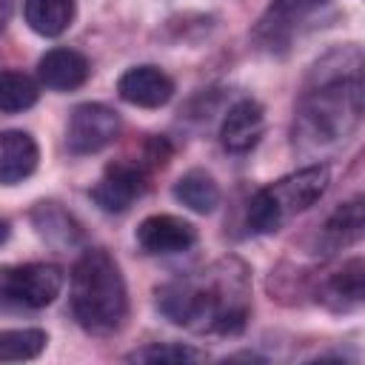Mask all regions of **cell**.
Returning <instances> with one entry per match:
<instances>
[{
    "label": "cell",
    "instance_id": "6da1fadb",
    "mask_svg": "<svg viewBox=\"0 0 365 365\" xmlns=\"http://www.w3.org/2000/svg\"><path fill=\"white\" fill-rule=\"evenodd\" d=\"M362 51L342 46L319 57L302 86L294 114V145L302 154L331 151L362 120Z\"/></svg>",
    "mask_w": 365,
    "mask_h": 365
},
{
    "label": "cell",
    "instance_id": "7a4b0ae2",
    "mask_svg": "<svg viewBox=\"0 0 365 365\" xmlns=\"http://www.w3.org/2000/svg\"><path fill=\"white\" fill-rule=\"evenodd\" d=\"M157 308L194 334L237 336L251 317V271L240 257H222L165 282L157 291Z\"/></svg>",
    "mask_w": 365,
    "mask_h": 365
},
{
    "label": "cell",
    "instance_id": "3957f363",
    "mask_svg": "<svg viewBox=\"0 0 365 365\" xmlns=\"http://www.w3.org/2000/svg\"><path fill=\"white\" fill-rule=\"evenodd\" d=\"M71 314L94 336H108L128 317V291L117 259L106 248H86L71 268Z\"/></svg>",
    "mask_w": 365,
    "mask_h": 365
},
{
    "label": "cell",
    "instance_id": "277c9868",
    "mask_svg": "<svg viewBox=\"0 0 365 365\" xmlns=\"http://www.w3.org/2000/svg\"><path fill=\"white\" fill-rule=\"evenodd\" d=\"M328 182H331L328 165L314 163L262 185L248 202V225L257 234L279 231L291 217L308 211L325 194Z\"/></svg>",
    "mask_w": 365,
    "mask_h": 365
},
{
    "label": "cell",
    "instance_id": "5b68a950",
    "mask_svg": "<svg viewBox=\"0 0 365 365\" xmlns=\"http://www.w3.org/2000/svg\"><path fill=\"white\" fill-rule=\"evenodd\" d=\"M63 291V268L54 262H17L0 268V302L14 308H46Z\"/></svg>",
    "mask_w": 365,
    "mask_h": 365
},
{
    "label": "cell",
    "instance_id": "8992f818",
    "mask_svg": "<svg viewBox=\"0 0 365 365\" xmlns=\"http://www.w3.org/2000/svg\"><path fill=\"white\" fill-rule=\"evenodd\" d=\"M325 3L331 0H271L268 9L259 14L257 26L251 29V40L257 43L259 51L285 54L302 23Z\"/></svg>",
    "mask_w": 365,
    "mask_h": 365
},
{
    "label": "cell",
    "instance_id": "52a82bcc",
    "mask_svg": "<svg viewBox=\"0 0 365 365\" xmlns=\"http://www.w3.org/2000/svg\"><path fill=\"white\" fill-rule=\"evenodd\" d=\"M120 134V114L103 103H80L66 125V148L71 154H94Z\"/></svg>",
    "mask_w": 365,
    "mask_h": 365
},
{
    "label": "cell",
    "instance_id": "ba28073f",
    "mask_svg": "<svg viewBox=\"0 0 365 365\" xmlns=\"http://www.w3.org/2000/svg\"><path fill=\"white\" fill-rule=\"evenodd\" d=\"M148 188V174L143 163H128L117 160L108 163L97 185L91 188V200L106 211V214H123L140 200Z\"/></svg>",
    "mask_w": 365,
    "mask_h": 365
},
{
    "label": "cell",
    "instance_id": "9c48e42d",
    "mask_svg": "<svg viewBox=\"0 0 365 365\" xmlns=\"http://www.w3.org/2000/svg\"><path fill=\"white\" fill-rule=\"evenodd\" d=\"M137 242L145 254H177L197 242V228L174 214H151L137 225Z\"/></svg>",
    "mask_w": 365,
    "mask_h": 365
},
{
    "label": "cell",
    "instance_id": "30bf717a",
    "mask_svg": "<svg viewBox=\"0 0 365 365\" xmlns=\"http://www.w3.org/2000/svg\"><path fill=\"white\" fill-rule=\"evenodd\" d=\"M117 94L128 106L160 108L174 97V80L157 66H134L120 74Z\"/></svg>",
    "mask_w": 365,
    "mask_h": 365
},
{
    "label": "cell",
    "instance_id": "8fae6325",
    "mask_svg": "<svg viewBox=\"0 0 365 365\" xmlns=\"http://www.w3.org/2000/svg\"><path fill=\"white\" fill-rule=\"evenodd\" d=\"M262 131H265V111H262V106L257 100H251V97H242L222 117L220 143L228 151H234V154H245V151H251L259 143Z\"/></svg>",
    "mask_w": 365,
    "mask_h": 365
},
{
    "label": "cell",
    "instance_id": "7c38bea8",
    "mask_svg": "<svg viewBox=\"0 0 365 365\" xmlns=\"http://www.w3.org/2000/svg\"><path fill=\"white\" fill-rule=\"evenodd\" d=\"M91 74L88 60L74 48H51L37 63V77L51 91H74L80 88Z\"/></svg>",
    "mask_w": 365,
    "mask_h": 365
},
{
    "label": "cell",
    "instance_id": "4fadbf2b",
    "mask_svg": "<svg viewBox=\"0 0 365 365\" xmlns=\"http://www.w3.org/2000/svg\"><path fill=\"white\" fill-rule=\"evenodd\" d=\"M40 163V148L31 134L9 128L0 131V182L14 185L34 174Z\"/></svg>",
    "mask_w": 365,
    "mask_h": 365
},
{
    "label": "cell",
    "instance_id": "5bb4252c",
    "mask_svg": "<svg viewBox=\"0 0 365 365\" xmlns=\"http://www.w3.org/2000/svg\"><path fill=\"white\" fill-rule=\"evenodd\" d=\"M365 228V214H362V197H354L348 202H342L322 225L319 234V245L325 254H336L348 245H354L362 237Z\"/></svg>",
    "mask_w": 365,
    "mask_h": 365
},
{
    "label": "cell",
    "instance_id": "9a60e30c",
    "mask_svg": "<svg viewBox=\"0 0 365 365\" xmlns=\"http://www.w3.org/2000/svg\"><path fill=\"white\" fill-rule=\"evenodd\" d=\"M362 274H365V265L359 257L342 262L339 271H334L325 285H322V302L334 311H354L359 308L362 297H365V285H362Z\"/></svg>",
    "mask_w": 365,
    "mask_h": 365
},
{
    "label": "cell",
    "instance_id": "2e32d148",
    "mask_svg": "<svg viewBox=\"0 0 365 365\" xmlns=\"http://www.w3.org/2000/svg\"><path fill=\"white\" fill-rule=\"evenodd\" d=\"M26 23L40 37H60L77 14V0H26Z\"/></svg>",
    "mask_w": 365,
    "mask_h": 365
},
{
    "label": "cell",
    "instance_id": "e0dca14e",
    "mask_svg": "<svg viewBox=\"0 0 365 365\" xmlns=\"http://www.w3.org/2000/svg\"><path fill=\"white\" fill-rule=\"evenodd\" d=\"M174 200L197 214H211L220 205V185L208 171L191 168L174 182Z\"/></svg>",
    "mask_w": 365,
    "mask_h": 365
},
{
    "label": "cell",
    "instance_id": "ac0fdd59",
    "mask_svg": "<svg viewBox=\"0 0 365 365\" xmlns=\"http://www.w3.org/2000/svg\"><path fill=\"white\" fill-rule=\"evenodd\" d=\"M31 220L40 237H46L54 245H74L80 240V225L57 202H37V208L31 211Z\"/></svg>",
    "mask_w": 365,
    "mask_h": 365
},
{
    "label": "cell",
    "instance_id": "d6986e66",
    "mask_svg": "<svg viewBox=\"0 0 365 365\" xmlns=\"http://www.w3.org/2000/svg\"><path fill=\"white\" fill-rule=\"evenodd\" d=\"M40 100V86L34 77L17 68H3L0 71V111L3 114H17L31 108Z\"/></svg>",
    "mask_w": 365,
    "mask_h": 365
},
{
    "label": "cell",
    "instance_id": "ffe728a7",
    "mask_svg": "<svg viewBox=\"0 0 365 365\" xmlns=\"http://www.w3.org/2000/svg\"><path fill=\"white\" fill-rule=\"evenodd\" d=\"M48 336L43 328H0V362H23L43 354Z\"/></svg>",
    "mask_w": 365,
    "mask_h": 365
},
{
    "label": "cell",
    "instance_id": "44dd1931",
    "mask_svg": "<svg viewBox=\"0 0 365 365\" xmlns=\"http://www.w3.org/2000/svg\"><path fill=\"white\" fill-rule=\"evenodd\" d=\"M128 362H202L205 351H197L191 345L180 342H151L125 356Z\"/></svg>",
    "mask_w": 365,
    "mask_h": 365
},
{
    "label": "cell",
    "instance_id": "7402d4cb",
    "mask_svg": "<svg viewBox=\"0 0 365 365\" xmlns=\"http://www.w3.org/2000/svg\"><path fill=\"white\" fill-rule=\"evenodd\" d=\"M11 11H14V0H0V31L11 20Z\"/></svg>",
    "mask_w": 365,
    "mask_h": 365
},
{
    "label": "cell",
    "instance_id": "603a6c76",
    "mask_svg": "<svg viewBox=\"0 0 365 365\" xmlns=\"http://www.w3.org/2000/svg\"><path fill=\"white\" fill-rule=\"evenodd\" d=\"M9 234H11V225H9V220H0V245L9 240Z\"/></svg>",
    "mask_w": 365,
    "mask_h": 365
}]
</instances>
